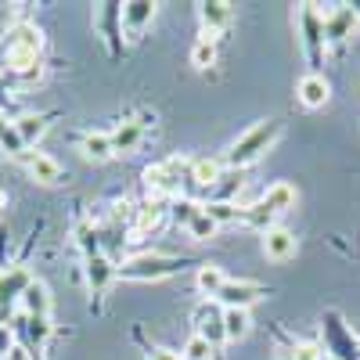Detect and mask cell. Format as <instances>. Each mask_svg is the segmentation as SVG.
Returning a JSON list of instances; mask_svg holds the SVG:
<instances>
[{
    "mask_svg": "<svg viewBox=\"0 0 360 360\" xmlns=\"http://www.w3.org/2000/svg\"><path fill=\"white\" fill-rule=\"evenodd\" d=\"M278 137H281V127L274 123V119H266V123H256L252 130H245L242 137L231 144V152L224 155V162H227L231 169H245V166L259 162V159L270 152V148H274Z\"/></svg>",
    "mask_w": 360,
    "mask_h": 360,
    "instance_id": "6da1fadb",
    "label": "cell"
},
{
    "mask_svg": "<svg viewBox=\"0 0 360 360\" xmlns=\"http://www.w3.org/2000/svg\"><path fill=\"white\" fill-rule=\"evenodd\" d=\"M188 266V259L180 256H162V252H137L130 256L123 266H115L119 278L127 281H162V278H173Z\"/></svg>",
    "mask_w": 360,
    "mask_h": 360,
    "instance_id": "7a4b0ae2",
    "label": "cell"
},
{
    "mask_svg": "<svg viewBox=\"0 0 360 360\" xmlns=\"http://www.w3.org/2000/svg\"><path fill=\"white\" fill-rule=\"evenodd\" d=\"M299 33H303V51H307L310 65H314V72H317V65L324 62V47H328L324 15L317 11V4H303V8H299Z\"/></svg>",
    "mask_w": 360,
    "mask_h": 360,
    "instance_id": "3957f363",
    "label": "cell"
},
{
    "mask_svg": "<svg viewBox=\"0 0 360 360\" xmlns=\"http://www.w3.org/2000/svg\"><path fill=\"white\" fill-rule=\"evenodd\" d=\"M217 299L224 303V310H249L252 303L263 299V285H256V281H224Z\"/></svg>",
    "mask_w": 360,
    "mask_h": 360,
    "instance_id": "277c9868",
    "label": "cell"
},
{
    "mask_svg": "<svg viewBox=\"0 0 360 360\" xmlns=\"http://www.w3.org/2000/svg\"><path fill=\"white\" fill-rule=\"evenodd\" d=\"M83 278H86L90 299H101V295L108 292L112 278H119V274H115V266H112L101 252H94V256H86V259H83Z\"/></svg>",
    "mask_w": 360,
    "mask_h": 360,
    "instance_id": "5b68a950",
    "label": "cell"
},
{
    "mask_svg": "<svg viewBox=\"0 0 360 360\" xmlns=\"http://www.w3.org/2000/svg\"><path fill=\"white\" fill-rule=\"evenodd\" d=\"M198 15H202V40L217 44V37L231 22V4L227 0H205V4H198Z\"/></svg>",
    "mask_w": 360,
    "mask_h": 360,
    "instance_id": "8992f818",
    "label": "cell"
},
{
    "mask_svg": "<svg viewBox=\"0 0 360 360\" xmlns=\"http://www.w3.org/2000/svg\"><path fill=\"white\" fill-rule=\"evenodd\" d=\"M94 25L105 33L108 51L119 54V37H123V4H98L94 8Z\"/></svg>",
    "mask_w": 360,
    "mask_h": 360,
    "instance_id": "52a82bcc",
    "label": "cell"
},
{
    "mask_svg": "<svg viewBox=\"0 0 360 360\" xmlns=\"http://www.w3.org/2000/svg\"><path fill=\"white\" fill-rule=\"evenodd\" d=\"M29 285H33L29 266H8L4 274H0V310H4V307H15Z\"/></svg>",
    "mask_w": 360,
    "mask_h": 360,
    "instance_id": "ba28073f",
    "label": "cell"
},
{
    "mask_svg": "<svg viewBox=\"0 0 360 360\" xmlns=\"http://www.w3.org/2000/svg\"><path fill=\"white\" fill-rule=\"evenodd\" d=\"M295 234L288 231V227H270V231H263V256L266 259H274V263H285V259H292L295 256Z\"/></svg>",
    "mask_w": 360,
    "mask_h": 360,
    "instance_id": "9c48e42d",
    "label": "cell"
},
{
    "mask_svg": "<svg viewBox=\"0 0 360 360\" xmlns=\"http://www.w3.org/2000/svg\"><path fill=\"white\" fill-rule=\"evenodd\" d=\"M159 4H152V0H130V4H123V29L130 33V40H137L148 25H152Z\"/></svg>",
    "mask_w": 360,
    "mask_h": 360,
    "instance_id": "30bf717a",
    "label": "cell"
},
{
    "mask_svg": "<svg viewBox=\"0 0 360 360\" xmlns=\"http://www.w3.org/2000/svg\"><path fill=\"white\" fill-rule=\"evenodd\" d=\"M44 47V33L33 25V22H15L8 29V54L18 51V54H40Z\"/></svg>",
    "mask_w": 360,
    "mask_h": 360,
    "instance_id": "8fae6325",
    "label": "cell"
},
{
    "mask_svg": "<svg viewBox=\"0 0 360 360\" xmlns=\"http://www.w3.org/2000/svg\"><path fill=\"white\" fill-rule=\"evenodd\" d=\"M295 94H299V101H303L307 108H324L328 98H332V86H328V79L321 72H307L303 79H299Z\"/></svg>",
    "mask_w": 360,
    "mask_h": 360,
    "instance_id": "7c38bea8",
    "label": "cell"
},
{
    "mask_svg": "<svg viewBox=\"0 0 360 360\" xmlns=\"http://www.w3.org/2000/svg\"><path fill=\"white\" fill-rule=\"evenodd\" d=\"M18 307H22V314H25V317H47V321H51V288H47L44 281H37V278H33V285H29V288L22 292Z\"/></svg>",
    "mask_w": 360,
    "mask_h": 360,
    "instance_id": "4fadbf2b",
    "label": "cell"
},
{
    "mask_svg": "<svg viewBox=\"0 0 360 360\" xmlns=\"http://www.w3.org/2000/svg\"><path fill=\"white\" fill-rule=\"evenodd\" d=\"M22 162H25L29 176L40 180V184H58V180H62V166H58L51 155H44V152H25Z\"/></svg>",
    "mask_w": 360,
    "mask_h": 360,
    "instance_id": "5bb4252c",
    "label": "cell"
},
{
    "mask_svg": "<svg viewBox=\"0 0 360 360\" xmlns=\"http://www.w3.org/2000/svg\"><path fill=\"white\" fill-rule=\"evenodd\" d=\"M195 321H198V335L213 346V349H217L220 342H227V335H224V310L202 307V310L195 314Z\"/></svg>",
    "mask_w": 360,
    "mask_h": 360,
    "instance_id": "9a60e30c",
    "label": "cell"
},
{
    "mask_svg": "<svg viewBox=\"0 0 360 360\" xmlns=\"http://www.w3.org/2000/svg\"><path fill=\"white\" fill-rule=\"evenodd\" d=\"M188 173H191V184H198V188H217L220 180H224V162H220V159H195V162L188 166Z\"/></svg>",
    "mask_w": 360,
    "mask_h": 360,
    "instance_id": "2e32d148",
    "label": "cell"
},
{
    "mask_svg": "<svg viewBox=\"0 0 360 360\" xmlns=\"http://www.w3.org/2000/svg\"><path fill=\"white\" fill-rule=\"evenodd\" d=\"M11 123H15V130H18V137H22L25 148H33L47 134V115H37V112H25V115L11 119Z\"/></svg>",
    "mask_w": 360,
    "mask_h": 360,
    "instance_id": "e0dca14e",
    "label": "cell"
},
{
    "mask_svg": "<svg viewBox=\"0 0 360 360\" xmlns=\"http://www.w3.org/2000/svg\"><path fill=\"white\" fill-rule=\"evenodd\" d=\"M263 202H266V205L281 217V213H288V209H295L299 191H295V184H288V180H278V184H270V188H266Z\"/></svg>",
    "mask_w": 360,
    "mask_h": 360,
    "instance_id": "ac0fdd59",
    "label": "cell"
},
{
    "mask_svg": "<svg viewBox=\"0 0 360 360\" xmlns=\"http://www.w3.org/2000/svg\"><path fill=\"white\" fill-rule=\"evenodd\" d=\"M238 220L249 224V227H256L259 234H263V231H270V227H278V213H274V209H270L263 198H259V202H252V205H245Z\"/></svg>",
    "mask_w": 360,
    "mask_h": 360,
    "instance_id": "d6986e66",
    "label": "cell"
},
{
    "mask_svg": "<svg viewBox=\"0 0 360 360\" xmlns=\"http://www.w3.org/2000/svg\"><path fill=\"white\" fill-rule=\"evenodd\" d=\"M176 180H180V176H173V173L166 169V162L144 169V188L152 191V195H176Z\"/></svg>",
    "mask_w": 360,
    "mask_h": 360,
    "instance_id": "ffe728a7",
    "label": "cell"
},
{
    "mask_svg": "<svg viewBox=\"0 0 360 360\" xmlns=\"http://www.w3.org/2000/svg\"><path fill=\"white\" fill-rule=\"evenodd\" d=\"M349 25H356V11L353 8H339L332 15H324V37L328 40H346Z\"/></svg>",
    "mask_w": 360,
    "mask_h": 360,
    "instance_id": "44dd1931",
    "label": "cell"
},
{
    "mask_svg": "<svg viewBox=\"0 0 360 360\" xmlns=\"http://www.w3.org/2000/svg\"><path fill=\"white\" fill-rule=\"evenodd\" d=\"M166 224V209L159 202H148L137 209V224H134V234H155L159 227Z\"/></svg>",
    "mask_w": 360,
    "mask_h": 360,
    "instance_id": "7402d4cb",
    "label": "cell"
},
{
    "mask_svg": "<svg viewBox=\"0 0 360 360\" xmlns=\"http://www.w3.org/2000/svg\"><path fill=\"white\" fill-rule=\"evenodd\" d=\"M224 270L217 266V263H202L198 266V274H195V285H198V292L202 295H209V299H217L220 295V288H224Z\"/></svg>",
    "mask_w": 360,
    "mask_h": 360,
    "instance_id": "603a6c76",
    "label": "cell"
},
{
    "mask_svg": "<svg viewBox=\"0 0 360 360\" xmlns=\"http://www.w3.org/2000/svg\"><path fill=\"white\" fill-rule=\"evenodd\" d=\"M79 148H83V155H86V159H94V162H105V159H112V155H115V152H112V137H108V134H83Z\"/></svg>",
    "mask_w": 360,
    "mask_h": 360,
    "instance_id": "cb8c5ba5",
    "label": "cell"
},
{
    "mask_svg": "<svg viewBox=\"0 0 360 360\" xmlns=\"http://www.w3.org/2000/svg\"><path fill=\"white\" fill-rule=\"evenodd\" d=\"M249 328H252L249 310H224V335H227V342L245 339V335H249Z\"/></svg>",
    "mask_w": 360,
    "mask_h": 360,
    "instance_id": "d4e9b609",
    "label": "cell"
},
{
    "mask_svg": "<svg viewBox=\"0 0 360 360\" xmlns=\"http://www.w3.org/2000/svg\"><path fill=\"white\" fill-rule=\"evenodd\" d=\"M0 152H8V155H15V159H22L25 155V144H22V137H18V130H15V123L0 112Z\"/></svg>",
    "mask_w": 360,
    "mask_h": 360,
    "instance_id": "484cf974",
    "label": "cell"
},
{
    "mask_svg": "<svg viewBox=\"0 0 360 360\" xmlns=\"http://www.w3.org/2000/svg\"><path fill=\"white\" fill-rule=\"evenodd\" d=\"M112 137V152L115 155H123V152H134V148L141 144V123H123L115 134H108Z\"/></svg>",
    "mask_w": 360,
    "mask_h": 360,
    "instance_id": "4316f807",
    "label": "cell"
},
{
    "mask_svg": "<svg viewBox=\"0 0 360 360\" xmlns=\"http://www.w3.org/2000/svg\"><path fill=\"white\" fill-rule=\"evenodd\" d=\"M202 213L220 227V224H231V220L242 217V209H234L231 202H205V205H202Z\"/></svg>",
    "mask_w": 360,
    "mask_h": 360,
    "instance_id": "83f0119b",
    "label": "cell"
},
{
    "mask_svg": "<svg viewBox=\"0 0 360 360\" xmlns=\"http://www.w3.org/2000/svg\"><path fill=\"white\" fill-rule=\"evenodd\" d=\"M213 353H217V349H213V346H209V342L195 332V335L184 342V349H180V360H209Z\"/></svg>",
    "mask_w": 360,
    "mask_h": 360,
    "instance_id": "f1b7e54d",
    "label": "cell"
},
{
    "mask_svg": "<svg viewBox=\"0 0 360 360\" xmlns=\"http://www.w3.org/2000/svg\"><path fill=\"white\" fill-rule=\"evenodd\" d=\"M217 231H220V227H217L213 220H209V217L202 213V209H198V213L191 217V224H188V234L195 238V242H209V238H213Z\"/></svg>",
    "mask_w": 360,
    "mask_h": 360,
    "instance_id": "f546056e",
    "label": "cell"
},
{
    "mask_svg": "<svg viewBox=\"0 0 360 360\" xmlns=\"http://www.w3.org/2000/svg\"><path fill=\"white\" fill-rule=\"evenodd\" d=\"M217 62V44L213 40H198L195 47H191V65L195 69H209Z\"/></svg>",
    "mask_w": 360,
    "mask_h": 360,
    "instance_id": "4dcf8cb0",
    "label": "cell"
},
{
    "mask_svg": "<svg viewBox=\"0 0 360 360\" xmlns=\"http://www.w3.org/2000/svg\"><path fill=\"white\" fill-rule=\"evenodd\" d=\"M25 332H29V339H33L37 346H44V339L51 335V321L47 317H25Z\"/></svg>",
    "mask_w": 360,
    "mask_h": 360,
    "instance_id": "1f68e13d",
    "label": "cell"
},
{
    "mask_svg": "<svg viewBox=\"0 0 360 360\" xmlns=\"http://www.w3.org/2000/svg\"><path fill=\"white\" fill-rule=\"evenodd\" d=\"M288 360H324V346H317V342H295Z\"/></svg>",
    "mask_w": 360,
    "mask_h": 360,
    "instance_id": "d6a6232c",
    "label": "cell"
},
{
    "mask_svg": "<svg viewBox=\"0 0 360 360\" xmlns=\"http://www.w3.org/2000/svg\"><path fill=\"white\" fill-rule=\"evenodd\" d=\"M76 238H79V245H83L86 256H94V252H98V234H94V227H90V224H83V227L76 231Z\"/></svg>",
    "mask_w": 360,
    "mask_h": 360,
    "instance_id": "836d02e7",
    "label": "cell"
},
{
    "mask_svg": "<svg viewBox=\"0 0 360 360\" xmlns=\"http://www.w3.org/2000/svg\"><path fill=\"white\" fill-rule=\"evenodd\" d=\"M198 209H202V205H195V202H176V205H173V213H176V220H184V227H188Z\"/></svg>",
    "mask_w": 360,
    "mask_h": 360,
    "instance_id": "e575fe53",
    "label": "cell"
},
{
    "mask_svg": "<svg viewBox=\"0 0 360 360\" xmlns=\"http://www.w3.org/2000/svg\"><path fill=\"white\" fill-rule=\"evenodd\" d=\"M15 349V335H11V324H0V360Z\"/></svg>",
    "mask_w": 360,
    "mask_h": 360,
    "instance_id": "d590c367",
    "label": "cell"
},
{
    "mask_svg": "<svg viewBox=\"0 0 360 360\" xmlns=\"http://www.w3.org/2000/svg\"><path fill=\"white\" fill-rule=\"evenodd\" d=\"M148 360H180V353H173V349H152V353H148Z\"/></svg>",
    "mask_w": 360,
    "mask_h": 360,
    "instance_id": "8d00e7d4",
    "label": "cell"
},
{
    "mask_svg": "<svg viewBox=\"0 0 360 360\" xmlns=\"http://www.w3.org/2000/svg\"><path fill=\"white\" fill-rule=\"evenodd\" d=\"M8 360H29V353H25V349H18V346H15V349H11V353H8Z\"/></svg>",
    "mask_w": 360,
    "mask_h": 360,
    "instance_id": "74e56055",
    "label": "cell"
},
{
    "mask_svg": "<svg viewBox=\"0 0 360 360\" xmlns=\"http://www.w3.org/2000/svg\"><path fill=\"white\" fill-rule=\"evenodd\" d=\"M4 209H8V195H4V191H0V213H4Z\"/></svg>",
    "mask_w": 360,
    "mask_h": 360,
    "instance_id": "f35d334b",
    "label": "cell"
}]
</instances>
